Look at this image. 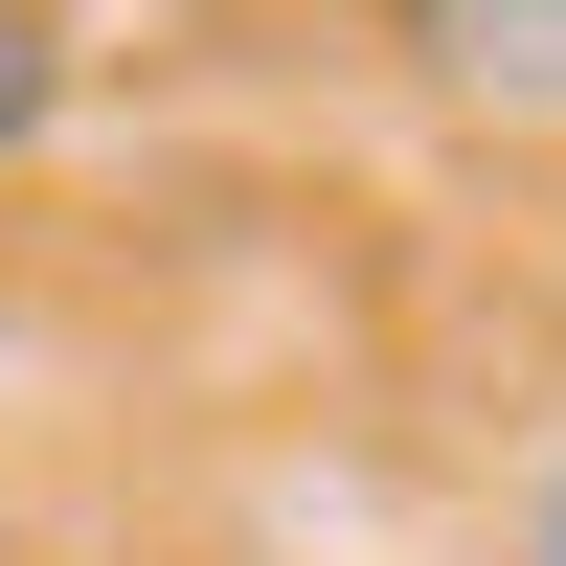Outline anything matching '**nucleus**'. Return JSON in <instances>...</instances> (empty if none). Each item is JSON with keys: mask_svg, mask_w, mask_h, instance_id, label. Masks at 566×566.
Here are the masks:
<instances>
[{"mask_svg": "<svg viewBox=\"0 0 566 566\" xmlns=\"http://www.w3.org/2000/svg\"><path fill=\"white\" fill-rule=\"evenodd\" d=\"M386 45L453 114H566V0H386Z\"/></svg>", "mask_w": 566, "mask_h": 566, "instance_id": "1", "label": "nucleus"}, {"mask_svg": "<svg viewBox=\"0 0 566 566\" xmlns=\"http://www.w3.org/2000/svg\"><path fill=\"white\" fill-rule=\"evenodd\" d=\"M45 114H69V23H45V0H0V159H23Z\"/></svg>", "mask_w": 566, "mask_h": 566, "instance_id": "2", "label": "nucleus"}, {"mask_svg": "<svg viewBox=\"0 0 566 566\" xmlns=\"http://www.w3.org/2000/svg\"><path fill=\"white\" fill-rule=\"evenodd\" d=\"M499 566H566V476H544V499H522V544H499Z\"/></svg>", "mask_w": 566, "mask_h": 566, "instance_id": "3", "label": "nucleus"}]
</instances>
